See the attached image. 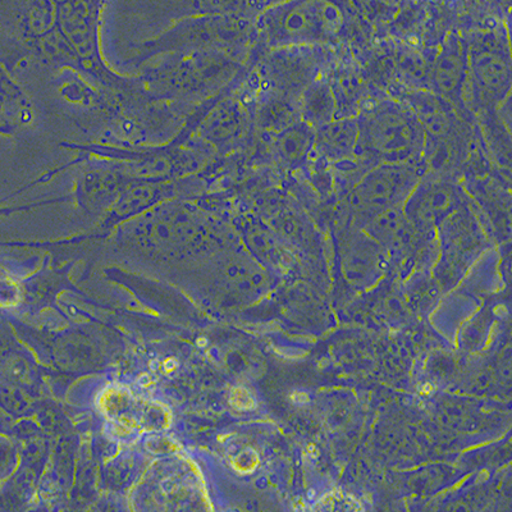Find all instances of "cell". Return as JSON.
Returning <instances> with one entry per match:
<instances>
[{
    "instance_id": "obj_1",
    "label": "cell",
    "mask_w": 512,
    "mask_h": 512,
    "mask_svg": "<svg viewBox=\"0 0 512 512\" xmlns=\"http://www.w3.org/2000/svg\"><path fill=\"white\" fill-rule=\"evenodd\" d=\"M346 24L338 0H278L255 18V44L269 52L328 48L340 43Z\"/></svg>"
},
{
    "instance_id": "obj_2",
    "label": "cell",
    "mask_w": 512,
    "mask_h": 512,
    "mask_svg": "<svg viewBox=\"0 0 512 512\" xmlns=\"http://www.w3.org/2000/svg\"><path fill=\"white\" fill-rule=\"evenodd\" d=\"M356 118L359 122L358 158L365 166L422 164L423 126L399 99L388 94H376Z\"/></svg>"
},
{
    "instance_id": "obj_3",
    "label": "cell",
    "mask_w": 512,
    "mask_h": 512,
    "mask_svg": "<svg viewBox=\"0 0 512 512\" xmlns=\"http://www.w3.org/2000/svg\"><path fill=\"white\" fill-rule=\"evenodd\" d=\"M468 45V80L464 107L477 122L496 113L511 99V53L509 31L504 24L464 35Z\"/></svg>"
},
{
    "instance_id": "obj_4",
    "label": "cell",
    "mask_w": 512,
    "mask_h": 512,
    "mask_svg": "<svg viewBox=\"0 0 512 512\" xmlns=\"http://www.w3.org/2000/svg\"><path fill=\"white\" fill-rule=\"evenodd\" d=\"M423 175L419 163L377 164L337 201L336 207L369 222L388 209L402 207Z\"/></svg>"
},
{
    "instance_id": "obj_5",
    "label": "cell",
    "mask_w": 512,
    "mask_h": 512,
    "mask_svg": "<svg viewBox=\"0 0 512 512\" xmlns=\"http://www.w3.org/2000/svg\"><path fill=\"white\" fill-rule=\"evenodd\" d=\"M237 85L239 77L236 76L198 126L201 140L212 145L221 155L244 148L256 130L248 105L240 96L233 95Z\"/></svg>"
},
{
    "instance_id": "obj_6",
    "label": "cell",
    "mask_w": 512,
    "mask_h": 512,
    "mask_svg": "<svg viewBox=\"0 0 512 512\" xmlns=\"http://www.w3.org/2000/svg\"><path fill=\"white\" fill-rule=\"evenodd\" d=\"M466 80L468 45L464 35L457 31H448L432 54L428 90L450 103L466 121L475 122L464 107Z\"/></svg>"
},
{
    "instance_id": "obj_7",
    "label": "cell",
    "mask_w": 512,
    "mask_h": 512,
    "mask_svg": "<svg viewBox=\"0 0 512 512\" xmlns=\"http://www.w3.org/2000/svg\"><path fill=\"white\" fill-rule=\"evenodd\" d=\"M469 200L468 192L457 178L425 173L402 209L410 222L418 226H431L451 217Z\"/></svg>"
},
{
    "instance_id": "obj_8",
    "label": "cell",
    "mask_w": 512,
    "mask_h": 512,
    "mask_svg": "<svg viewBox=\"0 0 512 512\" xmlns=\"http://www.w3.org/2000/svg\"><path fill=\"white\" fill-rule=\"evenodd\" d=\"M326 76L336 103V118H355L373 98L367 70L350 53L327 63Z\"/></svg>"
},
{
    "instance_id": "obj_9",
    "label": "cell",
    "mask_w": 512,
    "mask_h": 512,
    "mask_svg": "<svg viewBox=\"0 0 512 512\" xmlns=\"http://www.w3.org/2000/svg\"><path fill=\"white\" fill-rule=\"evenodd\" d=\"M260 146L282 173L303 172L314 152L315 130L301 120L276 132L260 131Z\"/></svg>"
},
{
    "instance_id": "obj_10",
    "label": "cell",
    "mask_w": 512,
    "mask_h": 512,
    "mask_svg": "<svg viewBox=\"0 0 512 512\" xmlns=\"http://www.w3.org/2000/svg\"><path fill=\"white\" fill-rule=\"evenodd\" d=\"M358 118H335L315 130V157L329 164L358 158Z\"/></svg>"
},
{
    "instance_id": "obj_11",
    "label": "cell",
    "mask_w": 512,
    "mask_h": 512,
    "mask_svg": "<svg viewBox=\"0 0 512 512\" xmlns=\"http://www.w3.org/2000/svg\"><path fill=\"white\" fill-rule=\"evenodd\" d=\"M326 66L315 73L301 90L299 99H297V112H299L300 120L313 127L314 130L336 118V103L331 88H329Z\"/></svg>"
}]
</instances>
